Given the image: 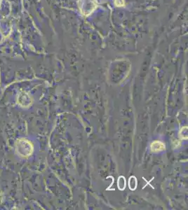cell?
<instances>
[{
  "mask_svg": "<svg viewBox=\"0 0 188 210\" xmlns=\"http://www.w3.org/2000/svg\"><path fill=\"white\" fill-rule=\"evenodd\" d=\"M137 179L136 176H132L129 178V187L131 190H135L137 188Z\"/></svg>",
  "mask_w": 188,
  "mask_h": 210,
  "instance_id": "7a4b0ae2",
  "label": "cell"
},
{
  "mask_svg": "<svg viewBox=\"0 0 188 210\" xmlns=\"http://www.w3.org/2000/svg\"><path fill=\"white\" fill-rule=\"evenodd\" d=\"M126 186H127V181H126L125 177L123 176H119L117 181L118 188L120 190H124L125 189Z\"/></svg>",
  "mask_w": 188,
  "mask_h": 210,
  "instance_id": "3957f363",
  "label": "cell"
},
{
  "mask_svg": "<svg viewBox=\"0 0 188 210\" xmlns=\"http://www.w3.org/2000/svg\"><path fill=\"white\" fill-rule=\"evenodd\" d=\"M114 4L117 6H123L124 5V0H114Z\"/></svg>",
  "mask_w": 188,
  "mask_h": 210,
  "instance_id": "277c9868",
  "label": "cell"
},
{
  "mask_svg": "<svg viewBox=\"0 0 188 210\" xmlns=\"http://www.w3.org/2000/svg\"><path fill=\"white\" fill-rule=\"evenodd\" d=\"M165 149V145L164 143L156 141L151 144V150L153 152H159Z\"/></svg>",
  "mask_w": 188,
  "mask_h": 210,
  "instance_id": "6da1fadb",
  "label": "cell"
}]
</instances>
